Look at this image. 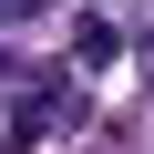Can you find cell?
<instances>
[{
    "label": "cell",
    "mask_w": 154,
    "mask_h": 154,
    "mask_svg": "<svg viewBox=\"0 0 154 154\" xmlns=\"http://www.w3.org/2000/svg\"><path fill=\"white\" fill-rule=\"evenodd\" d=\"M113 51H123V31H113L103 11H82V21H72V62H82V72H103Z\"/></svg>",
    "instance_id": "1"
},
{
    "label": "cell",
    "mask_w": 154,
    "mask_h": 154,
    "mask_svg": "<svg viewBox=\"0 0 154 154\" xmlns=\"http://www.w3.org/2000/svg\"><path fill=\"white\" fill-rule=\"evenodd\" d=\"M51 113H62V93H31V103H21V113H11V134H21V144H31V134H51Z\"/></svg>",
    "instance_id": "2"
},
{
    "label": "cell",
    "mask_w": 154,
    "mask_h": 154,
    "mask_svg": "<svg viewBox=\"0 0 154 154\" xmlns=\"http://www.w3.org/2000/svg\"><path fill=\"white\" fill-rule=\"evenodd\" d=\"M0 21H41V0H0Z\"/></svg>",
    "instance_id": "3"
}]
</instances>
